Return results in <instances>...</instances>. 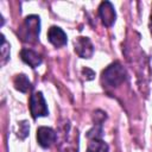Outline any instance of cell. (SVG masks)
Listing matches in <instances>:
<instances>
[{"label": "cell", "instance_id": "obj_14", "mask_svg": "<svg viewBox=\"0 0 152 152\" xmlns=\"http://www.w3.org/2000/svg\"><path fill=\"white\" fill-rule=\"evenodd\" d=\"M150 30H151V33H152V14H151V20H150Z\"/></svg>", "mask_w": 152, "mask_h": 152}, {"label": "cell", "instance_id": "obj_10", "mask_svg": "<svg viewBox=\"0 0 152 152\" xmlns=\"http://www.w3.org/2000/svg\"><path fill=\"white\" fill-rule=\"evenodd\" d=\"M108 145L102 140V138H91L89 139L87 152H108Z\"/></svg>", "mask_w": 152, "mask_h": 152}, {"label": "cell", "instance_id": "obj_3", "mask_svg": "<svg viewBox=\"0 0 152 152\" xmlns=\"http://www.w3.org/2000/svg\"><path fill=\"white\" fill-rule=\"evenodd\" d=\"M28 106H30V112L33 119H37L39 116H46L49 114V109L42 91L32 93V95L30 96Z\"/></svg>", "mask_w": 152, "mask_h": 152}, {"label": "cell", "instance_id": "obj_6", "mask_svg": "<svg viewBox=\"0 0 152 152\" xmlns=\"http://www.w3.org/2000/svg\"><path fill=\"white\" fill-rule=\"evenodd\" d=\"M75 52L81 58H90L94 53V46L88 37H78L75 39Z\"/></svg>", "mask_w": 152, "mask_h": 152}, {"label": "cell", "instance_id": "obj_7", "mask_svg": "<svg viewBox=\"0 0 152 152\" xmlns=\"http://www.w3.org/2000/svg\"><path fill=\"white\" fill-rule=\"evenodd\" d=\"M48 38H49V42L56 46V48H61V46H64L66 44V34L65 32L58 27V26H51L48 31Z\"/></svg>", "mask_w": 152, "mask_h": 152}, {"label": "cell", "instance_id": "obj_12", "mask_svg": "<svg viewBox=\"0 0 152 152\" xmlns=\"http://www.w3.org/2000/svg\"><path fill=\"white\" fill-rule=\"evenodd\" d=\"M28 132H30L28 122L26 120L20 121L19 122V129H18V137H20L21 139H25L28 135Z\"/></svg>", "mask_w": 152, "mask_h": 152}, {"label": "cell", "instance_id": "obj_4", "mask_svg": "<svg viewBox=\"0 0 152 152\" xmlns=\"http://www.w3.org/2000/svg\"><path fill=\"white\" fill-rule=\"evenodd\" d=\"M99 17L102 24L107 27H110L116 19V13L114 11L113 5L109 1H102L99 7Z\"/></svg>", "mask_w": 152, "mask_h": 152}, {"label": "cell", "instance_id": "obj_8", "mask_svg": "<svg viewBox=\"0 0 152 152\" xmlns=\"http://www.w3.org/2000/svg\"><path fill=\"white\" fill-rule=\"evenodd\" d=\"M20 57L31 68H37L38 65L42 64V61H43L40 55H38L36 51H33L31 49H23L20 51Z\"/></svg>", "mask_w": 152, "mask_h": 152}, {"label": "cell", "instance_id": "obj_5", "mask_svg": "<svg viewBox=\"0 0 152 152\" xmlns=\"http://www.w3.org/2000/svg\"><path fill=\"white\" fill-rule=\"evenodd\" d=\"M57 139L56 132L51 127L42 126L37 129V140L43 148H49Z\"/></svg>", "mask_w": 152, "mask_h": 152}, {"label": "cell", "instance_id": "obj_9", "mask_svg": "<svg viewBox=\"0 0 152 152\" xmlns=\"http://www.w3.org/2000/svg\"><path fill=\"white\" fill-rule=\"evenodd\" d=\"M13 83H14V88L21 93H26L27 90L32 89V84L30 82V80L27 78L26 75L24 74H19L14 77L13 80Z\"/></svg>", "mask_w": 152, "mask_h": 152}, {"label": "cell", "instance_id": "obj_1", "mask_svg": "<svg viewBox=\"0 0 152 152\" xmlns=\"http://www.w3.org/2000/svg\"><path fill=\"white\" fill-rule=\"evenodd\" d=\"M127 80V72L125 68L119 63L114 62L108 65L101 75V82L106 88H116Z\"/></svg>", "mask_w": 152, "mask_h": 152}, {"label": "cell", "instance_id": "obj_2", "mask_svg": "<svg viewBox=\"0 0 152 152\" xmlns=\"http://www.w3.org/2000/svg\"><path fill=\"white\" fill-rule=\"evenodd\" d=\"M40 32V19L38 15H27L23 24V27L19 31L21 39L26 43L37 42Z\"/></svg>", "mask_w": 152, "mask_h": 152}, {"label": "cell", "instance_id": "obj_11", "mask_svg": "<svg viewBox=\"0 0 152 152\" xmlns=\"http://www.w3.org/2000/svg\"><path fill=\"white\" fill-rule=\"evenodd\" d=\"M1 42H2V44H1V57H2V62L1 63L5 64L7 62V59H8V57H10V44L6 42L4 34H1Z\"/></svg>", "mask_w": 152, "mask_h": 152}, {"label": "cell", "instance_id": "obj_13", "mask_svg": "<svg viewBox=\"0 0 152 152\" xmlns=\"http://www.w3.org/2000/svg\"><path fill=\"white\" fill-rule=\"evenodd\" d=\"M82 74L84 75L86 80H93L94 76H95V72L91 69H89V68H83L82 69Z\"/></svg>", "mask_w": 152, "mask_h": 152}]
</instances>
